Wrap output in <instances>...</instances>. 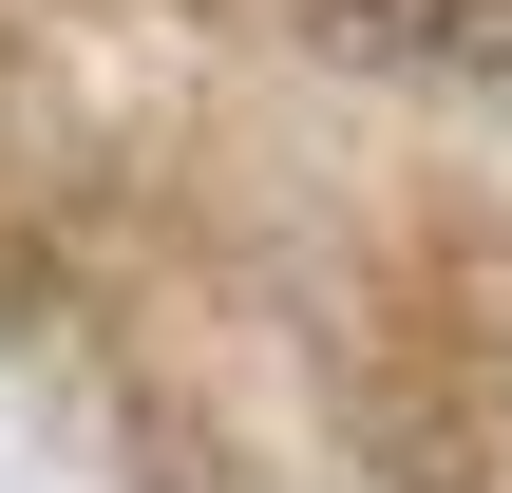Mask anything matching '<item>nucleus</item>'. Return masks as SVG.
I'll return each mask as SVG.
<instances>
[{"instance_id": "1", "label": "nucleus", "mask_w": 512, "mask_h": 493, "mask_svg": "<svg viewBox=\"0 0 512 493\" xmlns=\"http://www.w3.org/2000/svg\"><path fill=\"white\" fill-rule=\"evenodd\" d=\"M380 57H437V76H494L512 95V0H361Z\"/></svg>"}]
</instances>
